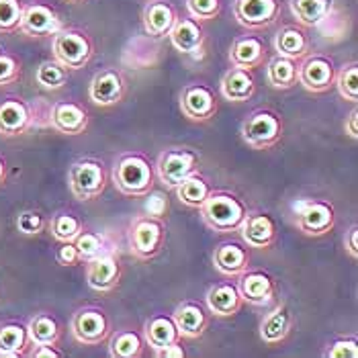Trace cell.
<instances>
[{"label": "cell", "instance_id": "obj_1", "mask_svg": "<svg viewBox=\"0 0 358 358\" xmlns=\"http://www.w3.org/2000/svg\"><path fill=\"white\" fill-rule=\"evenodd\" d=\"M203 223L215 234H234L240 229L246 217V205L231 193L225 191H211L209 196L199 207Z\"/></svg>", "mask_w": 358, "mask_h": 358}, {"label": "cell", "instance_id": "obj_2", "mask_svg": "<svg viewBox=\"0 0 358 358\" xmlns=\"http://www.w3.org/2000/svg\"><path fill=\"white\" fill-rule=\"evenodd\" d=\"M156 180L154 166L141 154H125L113 168V185L125 196H145L152 193Z\"/></svg>", "mask_w": 358, "mask_h": 358}, {"label": "cell", "instance_id": "obj_3", "mask_svg": "<svg viewBox=\"0 0 358 358\" xmlns=\"http://www.w3.org/2000/svg\"><path fill=\"white\" fill-rule=\"evenodd\" d=\"M94 55L92 37L78 27H62L52 37V59L68 72H78L90 64Z\"/></svg>", "mask_w": 358, "mask_h": 358}, {"label": "cell", "instance_id": "obj_4", "mask_svg": "<svg viewBox=\"0 0 358 358\" xmlns=\"http://www.w3.org/2000/svg\"><path fill=\"white\" fill-rule=\"evenodd\" d=\"M68 189L78 201H94L107 189V170L99 160L83 158L68 168Z\"/></svg>", "mask_w": 358, "mask_h": 358}, {"label": "cell", "instance_id": "obj_5", "mask_svg": "<svg viewBox=\"0 0 358 358\" xmlns=\"http://www.w3.org/2000/svg\"><path fill=\"white\" fill-rule=\"evenodd\" d=\"M156 176L160 182L168 189H176L185 178L199 172V154L191 148H168L162 150L156 166H154Z\"/></svg>", "mask_w": 358, "mask_h": 358}, {"label": "cell", "instance_id": "obj_6", "mask_svg": "<svg viewBox=\"0 0 358 358\" xmlns=\"http://www.w3.org/2000/svg\"><path fill=\"white\" fill-rule=\"evenodd\" d=\"M242 141L252 150H271L282 138V121L271 110H254L240 127Z\"/></svg>", "mask_w": 358, "mask_h": 358}, {"label": "cell", "instance_id": "obj_7", "mask_svg": "<svg viewBox=\"0 0 358 358\" xmlns=\"http://www.w3.org/2000/svg\"><path fill=\"white\" fill-rule=\"evenodd\" d=\"M295 209V225L305 236H326L336 225V211L330 203L320 199H303L293 205Z\"/></svg>", "mask_w": 358, "mask_h": 358}, {"label": "cell", "instance_id": "obj_8", "mask_svg": "<svg viewBox=\"0 0 358 358\" xmlns=\"http://www.w3.org/2000/svg\"><path fill=\"white\" fill-rule=\"evenodd\" d=\"M166 231L162 220L138 217L129 231V250L138 260H152L164 248Z\"/></svg>", "mask_w": 358, "mask_h": 358}, {"label": "cell", "instance_id": "obj_9", "mask_svg": "<svg viewBox=\"0 0 358 358\" xmlns=\"http://www.w3.org/2000/svg\"><path fill=\"white\" fill-rule=\"evenodd\" d=\"M282 15V0H236L234 17L248 31L273 27Z\"/></svg>", "mask_w": 358, "mask_h": 358}, {"label": "cell", "instance_id": "obj_10", "mask_svg": "<svg viewBox=\"0 0 358 358\" xmlns=\"http://www.w3.org/2000/svg\"><path fill=\"white\" fill-rule=\"evenodd\" d=\"M70 331L74 340L84 346H99L110 334V324L103 309L96 307H83L72 315Z\"/></svg>", "mask_w": 358, "mask_h": 358}, {"label": "cell", "instance_id": "obj_11", "mask_svg": "<svg viewBox=\"0 0 358 358\" xmlns=\"http://www.w3.org/2000/svg\"><path fill=\"white\" fill-rule=\"evenodd\" d=\"M336 68L331 57L324 54H311L297 64V84H301L307 92L324 94L334 86Z\"/></svg>", "mask_w": 358, "mask_h": 358}, {"label": "cell", "instance_id": "obj_12", "mask_svg": "<svg viewBox=\"0 0 358 358\" xmlns=\"http://www.w3.org/2000/svg\"><path fill=\"white\" fill-rule=\"evenodd\" d=\"M62 27H64V23H62L59 15L50 4L29 2L23 6L19 31L25 33L27 37H35V39H48L50 37L52 39Z\"/></svg>", "mask_w": 358, "mask_h": 358}, {"label": "cell", "instance_id": "obj_13", "mask_svg": "<svg viewBox=\"0 0 358 358\" xmlns=\"http://www.w3.org/2000/svg\"><path fill=\"white\" fill-rule=\"evenodd\" d=\"M217 99L215 92L207 84L193 83L187 84L180 92V110L187 119L205 123L211 121L217 115Z\"/></svg>", "mask_w": 358, "mask_h": 358}, {"label": "cell", "instance_id": "obj_14", "mask_svg": "<svg viewBox=\"0 0 358 358\" xmlns=\"http://www.w3.org/2000/svg\"><path fill=\"white\" fill-rule=\"evenodd\" d=\"M127 90V80L121 70L117 68H103L96 72L88 86V99L99 107H113L121 103Z\"/></svg>", "mask_w": 358, "mask_h": 358}, {"label": "cell", "instance_id": "obj_15", "mask_svg": "<svg viewBox=\"0 0 358 358\" xmlns=\"http://www.w3.org/2000/svg\"><path fill=\"white\" fill-rule=\"evenodd\" d=\"M86 264V282L92 291L96 293H110L119 287L121 282V262L113 256V254H99L90 260L84 262Z\"/></svg>", "mask_w": 358, "mask_h": 358}, {"label": "cell", "instance_id": "obj_16", "mask_svg": "<svg viewBox=\"0 0 358 358\" xmlns=\"http://www.w3.org/2000/svg\"><path fill=\"white\" fill-rule=\"evenodd\" d=\"M229 64L234 68H242L254 72L258 68L264 66V62H268V52H266V43L264 39H260L258 35H238L231 45H229Z\"/></svg>", "mask_w": 358, "mask_h": 358}, {"label": "cell", "instance_id": "obj_17", "mask_svg": "<svg viewBox=\"0 0 358 358\" xmlns=\"http://www.w3.org/2000/svg\"><path fill=\"white\" fill-rule=\"evenodd\" d=\"M168 39H170L172 48L178 54L196 57L205 50L207 35H205L203 23L189 15V17H178L176 19L174 27L170 29V33H168Z\"/></svg>", "mask_w": 358, "mask_h": 358}, {"label": "cell", "instance_id": "obj_18", "mask_svg": "<svg viewBox=\"0 0 358 358\" xmlns=\"http://www.w3.org/2000/svg\"><path fill=\"white\" fill-rule=\"evenodd\" d=\"M238 231L248 248L271 250L276 244L275 221L264 211H248Z\"/></svg>", "mask_w": 358, "mask_h": 358}, {"label": "cell", "instance_id": "obj_19", "mask_svg": "<svg viewBox=\"0 0 358 358\" xmlns=\"http://www.w3.org/2000/svg\"><path fill=\"white\" fill-rule=\"evenodd\" d=\"M209 311L196 301H182L174 307L172 311V322L180 338L185 340H199L207 328H209Z\"/></svg>", "mask_w": 358, "mask_h": 358}, {"label": "cell", "instance_id": "obj_20", "mask_svg": "<svg viewBox=\"0 0 358 358\" xmlns=\"http://www.w3.org/2000/svg\"><path fill=\"white\" fill-rule=\"evenodd\" d=\"M178 19L176 6L170 0H148L141 10V23L150 37H168L170 29Z\"/></svg>", "mask_w": 358, "mask_h": 358}, {"label": "cell", "instance_id": "obj_21", "mask_svg": "<svg viewBox=\"0 0 358 358\" xmlns=\"http://www.w3.org/2000/svg\"><path fill=\"white\" fill-rule=\"evenodd\" d=\"M205 305H207V311L215 317H234L236 313H240V309L246 303L240 295L238 285L217 282V285L209 287V291L205 295Z\"/></svg>", "mask_w": 358, "mask_h": 358}, {"label": "cell", "instance_id": "obj_22", "mask_svg": "<svg viewBox=\"0 0 358 358\" xmlns=\"http://www.w3.org/2000/svg\"><path fill=\"white\" fill-rule=\"evenodd\" d=\"M238 289L244 299V303L254 307H264L275 299L276 287L275 280L266 273L260 271H246L244 275L238 276Z\"/></svg>", "mask_w": 358, "mask_h": 358}, {"label": "cell", "instance_id": "obj_23", "mask_svg": "<svg viewBox=\"0 0 358 358\" xmlns=\"http://www.w3.org/2000/svg\"><path fill=\"white\" fill-rule=\"evenodd\" d=\"M275 52L280 57L301 62L311 54V39L301 25H285L275 35Z\"/></svg>", "mask_w": 358, "mask_h": 358}, {"label": "cell", "instance_id": "obj_24", "mask_svg": "<svg viewBox=\"0 0 358 358\" xmlns=\"http://www.w3.org/2000/svg\"><path fill=\"white\" fill-rule=\"evenodd\" d=\"M50 121H52V127L59 134L80 136L88 127V113L78 103L64 101V103H55L52 107Z\"/></svg>", "mask_w": 358, "mask_h": 358}, {"label": "cell", "instance_id": "obj_25", "mask_svg": "<svg viewBox=\"0 0 358 358\" xmlns=\"http://www.w3.org/2000/svg\"><path fill=\"white\" fill-rule=\"evenodd\" d=\"M291 330H293V313L287 303L275 305L260 320V340L268 346H276L285 342Z\"/></svg>", "mask_w": 358, "mask_h": 358}, {"label": "cell", "instance_id": "obj_26", "mask_svg": "<svg viewBox=\"0 0 358 358\" xmlns=\"http://www.w3.org/2000/svg\"><path fill=\"white\" fill-rule=\"evenodd\" d=\"M220 92L229 103H248L256 92V80L252 72L231 66L221 78Z\"/></svg>", "mask_w": 358, "mask_h": 358}, {"label": "cell", "instance_id": "obj_27", "mask_svg": "<svg viewBox=\"0 0 358 358\" xmlns=\"http://www.w3.org/2000/svg\"><path fill=\"white\" fill-rule=\"evenodd\" d=\"M213 266L223 276L238 278L250 268V252L240 244H221L213 252Z\"/></svg>", "mask_w": 358, "mask_h": 358}, {"label": "cell", "instance_id": "obj_28", "mask_svg": "<svg viewBox=\"0 0 358 358\" xmlns=\"http://www.w3.org/2000/svg\"><path fill=\"white\" fill-rule=\"evenodd\" d=\"M180 334L176 330L174 322L170 315H152L145 324H143V342L154 350V355L158 350H164L166 346L180 342Z\"/></svg>", "mask_w": 358, "mask_h": 358}, {"label": "cell", "instance_id": "obj_29", "mask_svg": "<svg viewBox=\"0 0 358 358\" xmlns=\"http://www.w3.org/2000/svg\"><path fill=\"white\" fill-rule=\"evenodd\" d=\"M31 123L29 107L19 99H8L0 103V136L17 138L25 134Z\"/></svg>", "mask_w": 358, "mask_h": 358}, {"label": "cell", "instance_id": "obj_30", "mask_svg": "<svg viewBox=\"0 0 358 358\" xmlns=\"http://www.w3.org/2000/svg\"><path fill=\"white\" fill-rule=\"evenodd\" d=\"M27 336L33 346H55L62 338V326L54 315L37 313L29 322Z\"/></svg>", "mask_w": 358, "mask_h": 358}, {"label": "cell", "instance_id": "obj_31", "mask_svg": "<svg viewBox=\"0 0 358 358\" xmlns=\"http://www.w3.org/2000/svg\"><path fill=\"white\" fill-rule=\"evenodd\" d=\"M291 13L303 29L317 27L330 13L331 0H291Z\"/></svg>", "mask_w": 358, "mask_h": 358}, {"label": "cell", "instance_id": "obj_32", "mask_svg": "<svg viewBox=\"0 0 358 358\" xmlns=\"http://www.w3.org/2000/svg\"><path fill=\"white\" fill-rule=\"evenodd\" d=\"M31 344L27 336V328L21 324H4L0 326V357L17 358L27 352V346Z\"/></svg>", "mask_w": 358, "mask_h": 358}, {"label": "cell", "instance_id": "obj_33", "mask_svg": "<svg viewBox=\"0 0 358 358\" xmlns=\"http://www.w3.org/2000/svg\"><path fill=\"white\" fill-rule=\"evenodd\" d=\"M297 64L293 59L280 57L276 55L273 59H268L266 64V80L273 88L278 90H289L297 84Z\"/></svg>", "mask_w": 358, "mask_h": 358}, {"label": "cell", "instance_id": "obj_34", "mask_svg": "<svg viewBox=\"0 0 358 358\" xmlns=\"http://www.w3.org/2000/svg\"><path fill=\"white\" fill-rule=\"evenodd\" d=\"M174 193L178 196V201L182 203V205H187V207H191V209H199L201 205H203V201L209 196L211 193V187H209V182L199 174V172H194L191 174L189 178H185L176 189H174Z\"/></svg>", "mask_w": 358, "mask_h": 358}, {"label": "cell", "instance_id": "obj_35", "mask_svg": "<svg viewBox=\"0 0 358 358\" xmlns=\"http://www.w3.org/2000/svg\"><path fill=\"white\" fill-rule=\"evenodd\" d=\"M143 352V336L134 330H119L110 336L109 355L113 358H138Z\"/></svg>", "mask_w": 358, "mask_h": 358}, {"label": "cell", "instance_id": "obj_36", "mask_svg": "<svg viewBox=\"0 0 358 358\" xmlns=\"http://www.w3.org/2000/svg\"><path fill=\"white\" fill-rule=\"evenodd\" d=\"M70 72L59 66L55 59H45L37 66L35 70V83L39 84L43 90H59L68 84Z\"/></svg>", "mask_w": 358, "mask_h": 358}, {"label": "cell", "instance_id": "obj_37", "mask_svg": "<svg viewBox=\"0 0 358 358\" xmlns=\"http://www.w3.org/2000/svg\"><path fill=\"white\" fill-rule=\"evenodd\" d=\"M83 229V221L78 220L74 213H68V211L55 213L52 221H50V231L59 244L62 242H74Z\"/></svg>", "mask_w": 358, "mask_h": 358}, {"label": "cell", "instance_id": "obj_38", "mask_svg": "<svg viewBox=\"0 0 358 358\" xmlns=\"http://www.w3.org/2000/svg\"><path fill=\"white\" fill-rule=\"evenodd\" d=\"M334 86L338 88L340 96L350 101V103H357L358 101V66L357 62L344 66L340 72H336V78H334Z\"/></svg>", "mask_w": 358, "mask_h": 358}, {"label": "cell", "instance_id": "obj_39", "mask_svg": "<svg viewBox=\"0 0 358 358\" xmlns=\"http://www.w3.org/2000/svg\"><path fill=\"white\" fill-rule=\"evenodd\" d=\"M23 6L25 4L21 0H0V33L19 31Z\"/></svg>", "mask_w": 358, "mask_h": 358}, {"label": "cell", "instance_id": "obj_40", "mask_svg": "<svg viewBox=\"0 0 358 358\" xmlns=\"http://www.w3.org/2000/svg\"><path fill=\"white\" fill-rule=\"evenodd\" d=\"M221 8H223L221 0H187L189 15L201 23H209V21L220 19Z\"/></svg>", "mask_w": 358, "mask_h": 358}, {"label": "cell", "instance_id": "obj_41", "mask_svg": "<svg viewBox=\"0 0 358 358\" xmlns=\"http://www.w3.org/2000/svg\"><path fill=\"white\" fill-rule=\"evenodd\" d=\"M74 246L78 250L80 260L86 262V260H90V258H94V256H99L103 252V238L99 234H94V231H84L83 229L78 234V238L74 240Z\"/></svg>", "mask_w": 358, "mask_h": 358}, {"label": "cell", "instance_id": "obj_42", "mask_svg": "<svg viewBox=\"0 0 358 358\" xmlns=\"http://www.w3.org/2000/svg\"><path fill=\"white\" fill-rule=\"evenodd\" d=\"M43 227H45V220L37 211H23L17 217V229L23 236H37L43 231Z\"/></svg>", "mask_w": 358, "mask_h": 358}, {"label": "cell", "instance_id": "obj_43", "mask_svg": "<svg viewBox=\"0 0 358 358\" xmlns=\"http://www.w3.org/2000/svg\"><path fill=\"white\" fill-rule=\"evenodd\" d=\"M19 78H21L19 59L8 54H0V86L15 84Z\"/></svg>", "mask_w": 358, "mask_h": 358}, {"label": "cell", "instance_id": "obj_44", "mask_svg": "<svg viewBox=\"0 0 358 358\" xmlns=\"http://www.w3.org/2000/svg\"><path fill=\"white\" fill-rule=\"evenodd\" d=\"M328 358H358L357 338H342L331 342L330 348L326 350Z\"/></svg>", "mask_w": 358, "mask_h": 358}, {"label": "cell", "instance_id": "obj_45", "mask_svg": "<svg viewBox=\"0 0 358 358\" xmlns=\"http://www.w3.org/2000/svg\"><path fill=\"white\" fill-rule=\"evenodd\" d=\"M148 201H145V213L148 217H154V220H162L168 211V201L162 193H148Z\"/></svg>", "mask_w": 358, "mask_h": 358}, {"label": "cell", "instance_id": "obj_46", "mask_svg": "<svg viewBox=\"0 0 358 358\" xmlns=\"http://www.w3.org/2000/svg\"><path fill=\"white\" fill-rule=\"evenodd\" d=\"M55 260L62 266H76L78 262H83L74 242H62V246L57 248V254H55Z\"/></svg>", "mask_w": 358, "mask_h": 358}, {"label": "cell", "instance_id": "obj_47", "mask_svg": "<svg viewBox=\"0 0 358 358\" xmlns=\"http://www.w3.org/2000/svg\"><path fill=\"white\" fill-rule=\"evenodd\" d=\"M344 248H346V252L357 260L358 258V225L357 223L346 231V236H344Z\"/></svg>", "mask_w": 358, "mask_h": 358}, {"label": "cell", "instance_id": "obj_48", "mask_svg": "<svg viewBox=\"0 0 358 358\" xmlns=\"http://www.w3.org/2000/svg\"><path fill=\"white\" fill-rule=\"evenodd\" d=\"M344 131L350 136L352 139L358 138V109L350 110V115L346 117V121H344Z\"/></svg>", "mask_w": 358, "mask_h": 358}, {"label": "cell", "instance_id": "obj_49", "mask_svg": "<svg viewBox=\"0 0 358 358\" xmlns=\"http://www.w3.org/2000/svg\"><path fill=\"white\" fill-rule=\"evenodd\" d=\"M31 357L35 358H59L64 357V352L55 350V346H33Z\"/></svg>", "mask_w": 358, "mask_h": 358}, {"label": "cell", "instance_id": "obj_50", "mask_svg": "<svg viewBox=\"0 0 358 358\" xmlns=\"http://www.w3.org/2000/svg\"><path fill=\"white\" fill-rule=\"evenodd\" d=\"M156 357L158 358H182L185 357V350H182L180 342H176V344H170V346H166L164 350H158V352H156Z\"/></svg>", "mask_w": 358, "mask_h": 358}, {"label": "cell", "instance_id": "obj_51", "mask_svg": "<svg viewBox=\"0 0 358 358\" xmlns=\"http://www.w3.org/2000/svg\"><path fill=\"white\" fill-rule=\"evenodd\" d=\"M6 180V164H4V160L0 158V185Z\"/></svg>", "mask_w": 358, "mask_h": 358}, {"label": "cell", "instance_id": "obj_52", "mask_svg": "<svg viewBox=\"0 0 358 358\" xmlns=\"http://www.w3.org/2000/svg\"><path fill=\"white\" fill-rule=\"evenodd\" d=\"M68 2H74V4H78V2H84V0H68Z\"/></svg>", "mask_w": 358, "mask_h": 358}]
</instances>
